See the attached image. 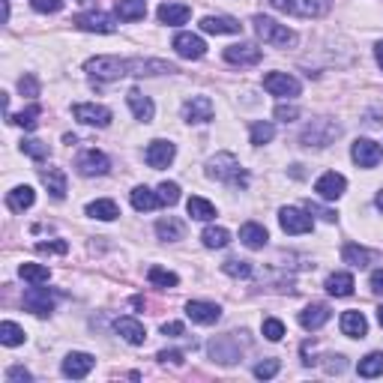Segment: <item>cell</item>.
<instances>
[{
	"instance_id": "6da1fadb",
	"label": "cell",
	"mask_w": 383,
	"mask_h": 383,
	"mask_svg": "<svg viewBox=\"0 0 383 383\" xmlns=\"http://www.w3.org/2000/svg\"><path fill=\"white\" fill-rule=\"evenodd\" d=\"M84 72L96 81H117V78L129 75V60H120V57H111V54H102V57H90L84 63Z\"/></svg>"
},
{
	"instance_id": "7a4b0ae2",
	"label": "cell",
	"mask_w": 383,
	"mask_h": 383,
	"mask_svg": "<svg viewBox=\"0 0 383 383\" xmlns=\"http://www.w3.org/2000/svg\"><path fill=\"white\" fill-rule=\"evenodd\" d=\"M207 174L213 177V180H221V183H230V186H246V183H249V180H246V171L240 168L237 156H230V153H219V156L210 159Z\"/></svg>"
},
{
	"instance_id": "3957f363",
	"label": "cell",
	"mask_w": 383,
	"mask_h": 383,
	"mask_svg": "<svg viewBox=\"0 0 383 383\" xmlns=\"http://www.w3.org/2000/svg\"><path fill=\"white\" fill-rule=\"evenodd\" d=\"M255 33L264 39V42L269 45H276V48H288V45H294L297 42V33L294 30H288L285 24H279L273 22V18H267V15H255Z\"/></svg>"
},
{
	"instance_id": "277c9868",
	"label": "cell",
	"mask_w": 383,
	"mask_h": 383,
	"mask_svg": "<svg viewBox=\"0 0 383 383\" xmlns=\"http://www.w3.org/2000/svg\"><path fill=\"white\" fill-rule=\"evenodd\" d=\"M338 123H332V120H311L306 126V132H302V144L306 147H329L332 141L338 138Z\"/></svg>"
},
{
	"instance_id": "5b68a950",
	"label": "cell",
	"mask_w": 383,
	"mask_h": 383,
	"mask_svg": "<svg viewBox=\"0 0 383 383\" xmlns=\"http://www.w3.org/2000/svg\"><path fill=\"white\" fill-rule=\"evenodd\" d=\"M276 9L281 13H290V15H302V18H318L327 13L329 0H269Z\"/></svg>"
},
{
	"instance_id": "8992f818",
	"label": "cell",
	"mask_w": 383,
	"mask_h": 383,
	"mask_svg": "<svg viewBox=\"0 0 383 383\" xmlns=\"http://www.w3.org/2000/svg\"><path fill=\"white\" fill-rule=\"evenodd\" d=\"M22 306L30 311V315L45 318V315H52L54 311V294L52 290H45V288H30V290H24Z\"/></svg>"
},
{
	"instance_id": "52a82bcc",
	"label": "cell",
	"mask_w": 383,
	"mask_h": 383,
	"mask_svg": "<svg viewBox=\"0 0 383 383\" xmlns=\"http://www.w3.org/2000/svg\"><path fill=\"white\" fill-rule=\"evenodd\" d=\"M264 87H267V93L281 96V99L299 96V81H297L294 75H288V72H269V75L264 78Z\"/></svg>"
},
{
	"instance_id": "ba28073f",
	"label": "cell",
	"mask_w": 383,
	"mask_h": 383,
	"mask_svg": "<svg viewBox=\"0 0 383 383\" xmlns=\"http://www.w3.org/2000/svg\"><path fill=\"white\" fill-rule=\"evenodd\" d=\"M75 168H78V174L81 177H102V174H108L111 162H108L105 153H99V150H84V153L78 156Z\"/></svg>"
},
{
	"instance_id": "9c48e42d",
	"label": "cell",
	"mask_w": 383,
	"mask_h": 383,
	"mask_svg": "<svg viewBox=\"0 0 383 383\" xmlns=\"http://www.w3.org/2000/svg\"><path fill=\"white\" fill-rule=\"evenodd\" d=\"M279 221H281V230H285V234H308V230L315 228L311 216L302 213V210H297V207H285V210H281Z\"/></svg>"
},
{
	"instance_id": "30bf717a",
	"label": "cell",
	"mask_w": 383,
	"mask_h": 383,
	"mask_svg": "<svg viewBox=\"0 0 383 383\" xmlns=\"http://www.w3.org/2000/svg\"><path fill=\"white\" fill-rule=\"evenodd\" d=\"M72 24L78 30H87V33H114L117 30L114 18L105 15V13H81V15L72 18Z\"/></svg>"
},
{
	"instance_id": "8fae6325",
	"label": "cell",
	"mask_w": 383,
	"mask_h": 383,
	"mask_svg": "<svg viewBox=\"0 0 383 383\" xmlns=\"http://www.w3.org/2000/svg\"><path fill=\"white\" fill-rule=\"evenodd\" d=\"M213 99L210 96H192L183 105V120L186 123H210L213 120Z\"/></svg>"
},
{
	"instance_id": "7c38bea8",
	"label": "cell",
	"mask_w": 383,
	"mask_h": 383,
	"mask_svg": "<svg viewBox=\"0 0 383 383\" xmlns=\"http://www.w3.org/2000/svg\"><path fill=\"white\" fill-rule=\"evenodd\" d=\"M260 57H264V52L251 42H240V45L225 48V60L234 66H255V63H260Z\"/></svg>"
},
{
	"instance_id": "4fadbf2b",
	"label": "cell",
	"mask_w": 383,
	"mask_h": 383,
	"mask_svg": "<svg viewBox=\"0 0 383 383\" xmlns=\"http://www.w3.org/2000/svg\"><path fill=\"white\" fill-rule=\"evenodd\" d=\"M72 117L78 120V123H84V126H99V129H105L111 123V111L105 105H75L72 108Z\"/></svg>"
},
{
	"instance_id": "5bb4252c",
	"label": "cell",
	"mask_w": 383,
	"mask_h": 383,
	"mask_svg": "<svg viewBox=\"0 0 383 383\" xmlns=\"http://www.w3.org/2000/svg\"><path fill=\"white\" fill-rule=\"evenodd\" d=\"M350 156H354V162L359 168H375L380 162V144H375V141H368V138H357L354 141V147H350Z\"/></svg>"
},
{
	"instance_id": "9a60e30c",
	"label": "cell",
	"mask_w": 383,
	"mask_h": 383,
	"mask_svg": "<svg viewBox=\"0 0 383 383\" xmlns=\"http://www.w3.org/2000/svg\"><path fill=\"white\" fill-rule=\"evenodd\" d=\"M174 156H177V147L171 144V141H150V147H147V153H144V159H147V165L150 168H168L171 162H174Z\"/></svg>"
},
{
	"instance_id": "2e32d148",
	"label": "cell",
	"mask_w": 383,
	"mask_h": 383,
	"mask_svg": "<svg viewBox=\"0 0 383 383\" xmlns=\"http://www.w3.org/2000/svg\"><path fill=\"white\" fill-rule=\"evenodd\" d=\"M345 189H347V180L341 174H336V171H327V174L315 183V192L324 201H338L341 195H345Z\"/></svg>"
},
{
	"instance_id": "e0dca14e",
	"label": "cell",
	"mask_w": 383,
	"mask_h": 383,
	"mask_svg": "<svg viewBox=\"0 0 383 383\" xmlns=\"http://www.w3.org/2000/svg\"><path fill=\"white\" fill-rule=\"evenodd\" d=\"M174 48H177V54L186 57V60H201L207 54L204 39L195 36V33H177L174 36Z\"/></svg>"
},
{
	"instance_id": "ac0fdd59",
	"label": "cell",
	"mask_w": 383,
	"mask_h": 383,
	"mask_svg": "<svg viewBox=\"0 0 383 383\" xmlns=\"http://www.w3.org/2000/svg\"><path fill=\"white\" fill-rule=\"evenodd\" d=\"M186 315L195 320V324H216V320L221 318V308L216 306V302H201V299H192L186 306Z\"/></svg>"
},
{
	"instance_id": "d6986e66",
	"label": "cell",
	"mask_w": 383,
	"mask_h": 383,
	"mask_svg": "<svg viewBox=\"0 0 383 383\" xmlns=\"http://www.w3.org/2000/svg\"><path fill=\"white\" fill-rule=\"evenodd\" d=\"M201 30L219 36V33H240L243 24H240L237 18H230V15H207V18H201Z\"/></svg>"
},
{
	"instance_id": "ffe728a7",
	"label": "cell",
	"mask_w": 383,
	"mask_h": 383,
	"mask_svg": "<svg viewBox=\"0 0 383 383\" xmlns=\"http://www.w3.org/2000/svg\"><path fill=\"white\" fill-rule=\"evenodd\" d=\"M93 366H96V359L90 354H69L63 359V375L78 380V377H87L90 371H93Z\"/></svg>"
},
{
	"instance_id": "44dd1931",
	"label": "cell",
	"mask_w": 383,
	"mask_h": 383,
	"mask_svg": "<svg viewBox=\"0 0 383 383\" xmlns=\"http://www.w3.org/2000/svg\"><path fill=\"white\" fill-rule=\"evenodd\" d=\"M114 329L129 341V345H144V338H147L144 324H141V320H135V318H117V320H114Z\"/></svg>"
},
{
	"instance_id": "7402d4cb",
	"label": "cell",
	"mask_w": 383,
	"mask_h": 383,
	"mask_svg": "<svg viewBox=\"0 0 383 383\" xmlns=\"http://www.w3.org/2000/svg\"><path fill=\"white\" fill-rule=\"evenodd\" d=\"M126 102H129V108H132V114L141 120V123H150V120H153V114H156V105L150 102V96H144V93H141V90H129Z\"/></svg>"
},
{
	"instance_id": "603a6c76",
	"label": "cell",
	"mask_w": 383,
	"mask_h": 383,
	"mask_svg": "<svg viewBox=\"0 0 383 383\" xmlns=\"http://www.w3.org/2000/svg\"><path fill=\"white\" fill-rule=\"evenodd\" d=\"M33 204H36V192L30 186H15L6 195V207L13 210V213H24V210H30Z\"/></svg>"
},
{
	"instance_id": "cb8c5ba5",
	"label": "cell",
	"mask_w": 383,
	"mask_h": 383,
	"mask_svg": "<svg viewBox=\"0 0 383 383\" xmlns=\"http://www.w3.org/2000/svg\"><path fill=\"white\" fill-rule=\"evenodd\" d=\"M189 18H192V9L186 3H162L159 6V22L162 24L177 27V24H186Z\"/></svg>"
},
{
	"instance_id": "d4e9b609",
	"label": "cell",
	"mask_w": 383,
	"mask_h": 383,
	"mask_svg": "<svg viewBox=\"0 0 383 383\" xmlns=\"http://www.w3.org/2000/svg\"><path fill=\"white\" fill-rule=\"evenodd\" d=\"M329 320V308L324 306V302H315V306H306L299 311V324L306 329H320Z\"/></svg>"
},
{
	"instance_id": "484cf974",
	"label": "cell",
	"mask_w": 383,
	"mask_h": 383,
	"mask_svg": "<svg viewBox=\"0 0 383 383\" xmlns=\"http://www.w3.org/2000/svg\"><path fill=\"white\" fill-rule=\"evenodd\" d=\"M162 72H177L165 60H129V75H162Z\"/></svg>"
},
{
	"instance_id": "4316f807",
	"label": "cell",
	"mask_w": 383,
	"mask_h": 383,
	"mask_svg": "<svg viewBox=\"0 0 383 383\" xmlns=\"http://www.w3.org/2000/svg\"><path fill=\"white\" fill-rule=\"evenodd\" d=\"M240 240H243V246L249 249H264L267 246V228L258 225V221H246L243 228H240Z\"/></svg>"
},
{
	"instance_id": "83f0119b",
	"label": "cell",
	"mask_w": 383,
	"mask_h": 383,
	"mask_svg": "<svg viewBox=\"0 0 383 383\" xmlns=\"http://www.w3.org/2000/svg\"><path fill=\"white\" fill-rule=\"evenodd\" d=\"M341 332L350 338H362L368 332V324H366V318H362V311H345L341 315Z\"/></svg>"
},
{
	"instance_id": "f1b7e54d",
	"label": "cell",
	"mask_w": 383,
	"mask_h": 383,
	"mask_svg": "<svg viewBox=\"0 0 383 383\" xmlns=\"http://www.w3.org/2000/svg\"><path fill=\"white\" fill-rule=\"evenodd\" d=\"M230 338H234V336H221V338H216L213 345H210V354H213V359L225 362V366H230V362L240 359V347H228Z\"/></svg>"
},
{
	"instance_id": "f546056e",
	"label": "cell",
	"mask_w": 383,
	"mask_h": 383,
	"mask_svg": "<svg viewBox=\"0 0 383 383\" xmlns=\"http://www.w3.org/2000/svg\"><path fill=\"white\" fill-rule=\"evenodd\" d=\"M39 177H42V183H45V189L48 192H52V198H63L66 195V174H63V171H60V168H48V171H42V174H39Z\"/></svg>"
},
{
	"instance_id": "4dcf8cb0",
	"label": "cell",
	"mask_w": 383,
	"mask_h": 383,
	"mask_svg": "<svg viewBox=\"0 0 383 383\" xmlns=\"http://www.w3.org/2000/svg\"><path fill=\"white\" fill-rule=\"evenodd\" d=\"M162 201H159V195L153 189H147V186H138L132 189V207L138 210V213H147V210H156Z\"/></svg>"
},
{
	"instance_id": "1f68e13d",
	"label": "cell",
	"mask_w": 383,
	"mask_h": 383,
	"mask_svg": "<svg viewBox=\"0 0 383 383\" xmlns=\"http://www.w3.org/2000/svg\"><path fill=\"white\" fill-rule=\"evenodd\" d=\"M117 15L123 22H141L147 15V3L144 0H117Z\"/></svg>"
},
{
	"instance_id": "d6a6232c",
	"label": "cell",
	"mask_w": 383,
	"mask_h": 383,
	"mask_svg": "<svg viewBox=\"0 0 383 383\" xmlns=\"http://www.w3.org/2000/svg\"><path fill=\"white\" fill-rule=\"evenodd\" d=\"M327 290L332 297H350L354 294V276L350 273H332L327 279Z\"/></svg>"
},
{
	"instance_id": "836d02e7",
	"label": "cell",
	"mask_w": 383,
	"mask_h": 383,
	"mask_svg": "<svg viewBox=\"0 0 383 383\" xmlns=\"http://www.w3.org/2000/svg\"><path fill=\"white\" fill-rule=\"evenodd\" d=\"M186 210H189V216H192V219H198V221H210V219L216 216V207L210 204L207 198H198V195L186 201Z\"/></svg>"
},
{
	"instance_id": "e575fe53",
	"label": "cell",
	"mask_w": 383,
	"mask_h": 383,
	"mask_svg": "<svg viewBox=\"0 0 383 383\" xmlns=\"http://www.w3.org/2000/svg\"><path fill=\"white\" fill-rule=\"evenodd\" d=\"M87 216H93V219H102V221H114V219L120 216V210H117V204H114V201L102 198V201H93V204H87Z\"/></svg>"
},
{
	"instance_id": "d590c367",
	"label": "cell",
	"mask_w": 383,
	"mask_h": 383,
	"mask_svg": "<svg viewBox=\"0 0 383 383\" xmlns=\"http://www.w3.org/2000/svg\"><path fill=\"white\" fill-rule=\"evenodd\" d=\"M341 258H345V264L357 267V269H366L371 264V251L362 249V246H345L341 249Z\"/></svg>"
},
{
	"instance_id": "8d00e7d4",
	"label": "cell",
	"mask_w": 383,
	"mask_h": 383,
	"mask_svg": "<svg viewBox=\"0 0 383 383\" xmlns=\"http://www.w3.org/2000/svg\"><path fill=\"white\" fill-rule=\"evenodd\" d=\"M18 276L27 279L30 285H45V281L52 279V269L42 267V264H22L18 267Z\"/></svg>"
},
{
	"instance_id": "74e56055",
	"label": "cell",
	"mask_w": 383,
	"mask_h": 383,
	"mask_svg": "<svg viewBox=\"0 0 383 383\" xmlns=\"http://www.w3.org/2000/svg\"><path fill=\"white\" fill-rule=\"evenodd\" d=\"M0 341H3L6 347L24 345V329L18 324H13V320H3V324H0Z\"/></svg>"
},
{
	"instance_id": "f35d334b",
	"label": "cell",
	"mask_w": 383,
	"mask_h": 383,
	"mask_svg": "<svg viewBox=\"0 0 383 383\" xmlns=\"http://www.w3.org/2000/svg\"><path fill=\"white\" fill-rule=\"evenodd\" d=\"M156 234H159V240H171V243H174V240H183V221L168 216L156 225Z\"/></svg>"
},
{
	"instance_id": "ab89813d",
	"label": "cell",
	"mask_w": 383,
	"mask_h": 383,
	"mask_svg": "<svg viewBox=\"0 0 383 383\" xmlns=\"http://www.w3.org/2000/svg\"><path fill=\"white\" fill-rule=\"evenodd\" d=\"M201 243H204L207 249H225L230 243V234L225 228H207L204 234H201Z\"/></svg>"
},
{
	"instance_id": "60d3db41",
	"label": "cell",
	"mask_w": 383,
	"mask_h": 383,
	"mask_svg": "<svg viewBox=\"0 0 383 383\" xmlns=\"http://www.w3.org/2000/svg\"><path fill=\"white\" fill-rule=\"evenodd\" d=\"M39 114H42V108L39 105H30V108H24L22 114H15V117H9V123H18L22 129H36V123H39Z\"/></svg>"
},
{
	"instance_id": "b9f144b4",
	"label": "cell",
	"mask_w": 383,
	"mask_h": 383,
	"mask_svg": "<svg viewBox=\"0 0 383 383\" xmlns=\"http://www.w3.org/2000/svg\"><path fill=\"white\" fill-rule=\"evenodd\" d=\"M383 375V354H368L359 359V377H377Z\"/></svg>"
},
{
	"instance_id": "7bdbcfd3",
	"label": "cell",
	"mask_w": 383,
	"mask_h": 383,
	"mask_svg": "<svg viewBox=\"0 0 383 383\" xmlns=\"http://www.w3.org/2000/svg\"><path fill=\"white\" fill-rule=\"evenodd\" d=\"M22 150L30 159H36V162H42V159H48V153H52V147H48L45 141H36V138L22 141Z\"/></svg>"
},
{
	"instance_id": "ee69618b",
	"label": "cell",
	"mask_w": 383,
	"mask_h": 383,
	"mask_svg": "<svg viewBox=\"0 0 383 383\" xmlns=\"http://www.w3.org/2000/svg\"><path fill=\"white\" fill-rule=\"evenodd\" d=\"M273 135H276V126L267 123V120L251 123V144H267V141H273Z\"/></svg>"
},
{
	"instance_id": "f6af8a7d",
	"label": "cell",
	"mask_w": 383,
	"mask_h": 383,
	"mask_svg": "<svg viewBox=\"0 0 383 383\" xmlns=\"http://www.w3.org/2000/svg\"><path fill=\"white\" fill-rule=\"evenodd\" d=\"M147 279L153 281V285H159V288H177V281H180L171 269H162V267H150Z\"/></svg>"
},
{
	"instance_id": "bcb514c9",
	"label": "cell",
	"mask_w": 383,
	"mask_h": 383,
	"mask_svg": "<svg viewBox=\"0 0 383 383\" xmlns=\"http://www.w3.org/2000/svg\"><path fill=\"white\" fill-rule=\"evenodd\" d=\"M221 269H225L228 276H234V279H249L251 276V264L249 260H240V258H228L225 264H221Z\"/></svg>"
},
{
	"instance_id": "7dc6e473",
	"label": "cell",
	"mask_w": 383,
	"mask_h": 383,
	"mask_svg": "<svg viewBox=\"0 0 383 383\" xmlns=\"http://www.w3.org/2000/svg\"><path fill=\"white\" fill-rule=\"evenodd\" d=\"M279 368H281V362H279V359H264V362H258V366H255V377L269 380V377H276V375H279Z\"/></svg>"
},
{
	"instance_id": "c3c4849f",
	"label": "cell",
	"mask_w": 383,
	"mask_h": 383,
	"mask_svg": "<svg viewBox=\"0 0 383 383\" xmlns=\"http://www.w3.org/2000/svg\"><path fill=\"white\" fill-rule=\"evenodd\" d=\"M260 329H264V336H267L269 341H281V336H285V324H281L279 318H267Z\"/></svg>"
},
{
	"instance_id": "681fc988",
	"label": "cell",
	"mask_w": 383,
	"mask_h": 383,
	"mask_svg": "<svg viewBox=\"0 0 383 383\" xmlns=\"http://www.w3.org/2000/svg\"><path fill=\"white\" fill-rule=\"evenodd\" d=\"M159 201L168 204V207H174L180 201V186L177 183H162V186H159Z\"/></svg>"
},
{
	"instance_id": "f907efd6",
	"label": "cell",
	"mask_w": 383,
	"mask_h": 383,
	"mask_svg": "<svg viewBox=\"0 0 383 383\" xmlns=\"http://www.w3.org/2000/svg\"><path fill=\"white\" fill-rule=\"evenodd\" d=\"M36 251H42V255H66V251H69V243H63V240H52V243H36Z\"/></svg>"
},
{
	"instance_id": "816d5d0a",
	"label": "cell",
	"mask_w": 383,
	"mask_h": 383,
	"mask_svg": "<svg viewBox=\"0 0 383 383\" xmlns=\"http://www.w3.org/2000/svg\"><path fill=\"white\" fill-rule=\"evenodd\" d=\"M30 6H33L36 13H60L63 0H30Z\"/></svg>"
},
{
	"instance_id": "f5cc1de1",
	"label": "cell",
	"mask_w": 383,
	"mask_h": 383,
	"mask_svg": "<svg viewBox=\"0 0 383 383\" xmlns=\"http://www.w3.org/2000/svg\"><path fill=\"white\" fill-rule=\"evenodd\" d=\"M299 117V108L297 105H279L276 108V120H285V123H290V120Z\"/></svg>"
},
{
	"instance_id": "db71d44e",
	"label": "cell",
	"mask_w": 383,
	"mask_h": 383,
	"mask_svg": "<svg viewBox=\"0 0 383 383\" xmlns=\"http://www.w3.org/2000/svg\"><path fill=\"white\" fill-rule=\"evenodd\" d=\"M18 90H22V93H27V96H39V84H36L33 75H24L22 81H18Z\"/></svg>"
},
{
	"instance_id": "11a10c76",
	"label": "cell",
	"mask_w": 383,
	"mask_h": 383,
	"mask_svg": "<svg viewBox=\"0 0 383 383\" xmlns=\"http://www.w3.org/2000/svg\"><path fill=\"white\" fill-rule=\"evenodd\" d=\"M6 380H9V383L24 380V383H27V380H30V371H27V368H22V366H13V368L6 371Z\"/></svg>"
},
{
	"instance_id": "9f6ffc18",
	"label": "cell",
	"mask_w": 383,
	"mask_h": 383,
	"mask_svg": "<svg viewBox=\"0 0 383 383\" xmlns=\"http://www.w3.org/2000/svg\"><path fill=\"white\" fill-rule=\"evenodd\" d=\"M186 327L180 324V320H168V324H162V336H171V338H177V336H183Z\"/></svg>"
},
{
	"instance_id": "6f0895ef",
	"label": "cell",
	"mask_w": 383,
	"mask_h": 383,
	"mask_svg": "<svg viewBox=\"0 0 383 383\" xmlns=\"http://www.w3.org/2000/svg\"><path fill=\"white\" fill-rule=\"evenodd\" d=\"M308 213H318V216L324 219V221H336V213H332V210H324V207L311 204V201H308Z\"/></svg>"
},
{
	"instance_id": "680465c9",
	"label": "cell",
	"mask_w": 383,
	"mask_h": 383,
	"mask_svg": "<svg viewBox=\"0 0 383 383\" xmlns=\"http://www.w3.org/2000/svg\"><path fill=\"white\" fill-rule=\"evenodd\" d=\"M371 290H375L377 297H383V269H375V273H371Z\"/></svg>"
},
{
	"instance_id": "91938a15",
	"label": "cell",
	"mask_w": 383,
	"mask_h": 383,
	"mask_svg": "<svg viewBox=\"0 0 383 383\" xmlns=\"http://www.w3.org/2000/svg\"><path fill=\"white\" fill-rule=\"evenodd\" d=\"M159 359H162V362H174V366H180V362H183V354H180V350H162V354H159Z\"/></svg>"
},
{
	"instance_id": "94428289",
	"label": "cell",
	"mask_w": 383,
	"mask_h": 383,
	"mask_svg": "<svg viewBox=\"0 0 383 383\" xmlns=\"http://www.w3.org/2000/svg\"><path fill=\"white\" fill-rule=\"evenodd\" d=\"M375 57H377V63H380V69H383V42L375 45Z\"/></svg>"
},
{
	"instance_id": "6125c7cd",
	"label": "cell",
	"mask_w": 383,
	"mask_h": 383,
	"mask_svg": "<svg viewBox=\"0 0 383 383\" xmlns=\"http://www.w3.org/2000/svg\"><path fill=\"white\" fill-rule=\"evenodd\" d=\"M375 204H377V210H383V189L377 192V201H375Z\"/></svg>"
},
{
	"instance_id": "be15d7a7",
	"label": "cell",
	"mask_w": 383,
	"mask_h": 383,
	"mask_svg": "<svg viewBox=\"0 0 383 383\" xmlns=\"http://www.w3.org/2000/svg\"><path fill=\"white\" fill-rule=\"evenodd\" d=\"M377 320H380V327H383V306L377 308Z\"/></svg>"
}]
</instances>
